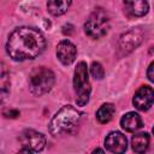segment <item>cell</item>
Masks as SVG:
<instances>
[{
  "label": "cell",
  "mask_w": 154,
  "mask_h": 154,
  "mask_svg": "<svg viewBox=\"0 0 154 154\" xmlns=\"http://www.w3.org/2000/svg\"><path fill=\"white\" fill-rule=\"evenodd\" d=\"M91 154H105V152L102 150V149H100V148H96V149H94L93 150V153Z\"/></svg>",
  "instance_id": "cell-21"
},
{
  "label": "cell",
  "mask_w": 154,
  "mask_h": 154,
  "mask_svg": "<svg viewBox=\"0 0 154 154\" xmlns=\"http://www.w3.org/2000/svg\"><path fill=\"white\" fill-rule=\"evenodd\" d=\"M46 48V38L38 29L20 26L11 32L6 43L7 54L17 61L31 60Z\"/></svg>",
  "instance_id": "cell-1"
},
{
  "label": "cell",
  "mask_w": 154,
  "mask_h": 154,
  "mask_svg": "<svg viewBox=\"0 0 154 154\" xmlns=\"http://www.w3.org/2000/svg\"><path fill=\"white\" fill-rule=\"evenodd\" d=\"M73 88L76 93V103L78 106H84L89 101L91 87L88 77V67L84 61L77 64L73 73Z\"/></svg>",
  "instance_id": "cell-4"
},
{
  "label": "cell",
  "mask_w": 154,
  "mask_h": 154,
  "mask_svg": "<svg viewBox=\"0 0 154 154\" xmlns=\"http://www.w3.org/2000/svg\"><path fill=\"white\" fill-rule=\"evenodd\" d=\"M120 125L125 131L129 132H134L136 130H138L142 126V119L141 117L135 113V112H129L126 114H124L120 119Z\"/></svg>",
  "instance_id": "cell-11"
},
{
  "label": "cell",
  "mask_w": 154,
  "mask_h": 154,
  "mask_svg": "<svg viewBox=\"0 0 154 154\" xmlns=\"http://www.w3.org/2000/svg\"><path fill=\"white\" fill-rule=\"evenodd\" d=\"M10 94V78L5 64L0 63V102L5 101Z\"/></svg>",
  "instance_id": "cell-14"
},
{
  "label": "cell",
  "mask_w": 154,
  "mask_h": 154,
  "mask_svg": "<svg viewBox=\"0 0 154 154\" xmlns=\"http://www.w3.org/2000/svg\"><path fill=\"white\" fill-rule=\"evenodd\" d=\"M81 118L82 113L77 108L66 105L61 107L52 118L49 123V132L53 136L69 134L77 128L81 122Z\"/></svg>",
  "instance_id": "cell-2"
},
{
  "label": "cell",
  "mask_w": 154,
  "mask_h": 154,
  "mask_svg": "<svg viewBox=\"0 0 154 154\" xmlns=\"http://www.w3.org/2000/svg\"><path fill=\"white\" fill-rule=\"evenodd\" d=\"M124 6L126 7V11L132 16H144L148 12V2L143 0H136V1H125Z\"/></svg>",
  "instance_id": "cell-13"
},
{
  "label": "cell",
  "mask_w": 154,
  "mask_h": 154,
  "mask_svg": "<svg viewBox=\"0 0 154 154\" xmlns=\"http://www.w3.org/2000/svg\"><path fill=\"white\" fill-rule=\"evenodd\" d=\"M109 17L102 8H96L84 23V31L91 38H100L108 31Z\"/></svg>",
  "instance_id": "cell-5"
},
{
  "label": "cell",
  "mask_w": 154,
  "mask_h": 154,
  "mask_svg": "<svg viewBox=\"0 0 154 154\" xmlns=\"http://www.w3.org/2000/svg\"><path fill=\"white\" fill-rule=\"evenodd\" d=\"M4 116H5L6 118H16V117H18V116H19V112H18V111H16V109L5 111V112H4Z\"/></svg>",
  "instance_id": "cell-18"
},
{
  "label": "cell",
  "mask_w": 154,
  "mask_h": 154,
  "mask_svg": "<svg viewBox=\"0 0 154 154\" xmlns=\"http://www.w3.org/2000/svg\"><path fill=\"white\" fill-rule=\"evenodd\" d=\"M105 147L113 154H124L128 147L126 137L119 131H112L105 138Z\"/></svg>",
  "instance_id": "cell-9"
},
{
  "label": "cell",
  "mask_w": 154,
  "mask_h": 154,
  "mask_svg": "<svg viewBox=\"0 0 154 154\" xmlns=\"http://www.w3.org/2000/svg\"><path fill=\"white\" fill-rule=\"evenodd\" d=\"M153 69H154V63H150V65H149V67H148V71H147L148 79H149L150 82L154 81V78H153Z\"/></svg>",
  "instance_id": "cell-19"
},
{
  "label": "cell",
  "mask_w": 154,
  "mask_h": 154,
  "mask_svg": "<svg viewBox=\"0 0 154 154\" xmlns=\"http://www.w3.org/2000/svg\"><path fill=\"white\" fill-rule=\"evenodd\" d=\"M154 101V91L152 87L143 85L141 87L134 95L132 103L134 106L140 111H147L152 107Z\"/></svg>",
  "instance_id": "cell-8"
},
{
  "label": "cell",
  "mask_w": 154,
  "mask_h": 154,
  "mask_svg": "<svg viewBox=\"0 0 154 154\" xmlns=\"http://www.w3.org/2000/svg\"><path fill=\"white\" fill-rule=\"evenodd\" d=\"M132 150L137 154H144L149 148V135L147 132H140L134 135L131 140Z\"/></svg>",
  "instance_id": "cell-12"
},
{
  "label": "cell",
  "mask_w": 154,
  "mask_h": 154,
  "mask_svg": "<svg viewBox=\"0 0 154 154\" xmlns=\"http://www.w3.org/2000/svg\"><path fill=\"white\" fill-rule=\"evenodd\" d=\"M90 73L91 76L95 78V79H102L103 78V75H105V71H103V67L100 63H96L94 61L91 65H90Z\"/></svg>",
  "instance_id": "cell-17"
},
{
  "label": "cell",
  "mask_w": 154,
  "mask_h": 154,
  "mask_svg": "<svg viewBox=\"0 0 154 154\" xmlns=\"http://www.w3.org/2000/svg\"><path fill=\"white\" fill-rule=\"evenodd\" d=\"M76 55H77V49H76V46L71 41L63 40L58 43V46H57V57L64 65L72 64L76 59Z\"/></svg>",
  "instance_id": "cell-10"
},
{
  "label": "cell",
  "mask_w": 154,
  "mask_h": 154,
  "mask_svg": "<svg viewBox=\"0 0 154 154\" xmlns=\"http://www.w3.org/2000/svg\"><path fill=\"white\" fill-rule=\"evenodd\" d=\"M114 112H116V107L112 103H103L96 112V119L99 120V123L106 124L113 118Z\"/></svg>",
  "instance_id": "cell-15"
},
{
  "label": "cell",
  "mask_w": 154,
  "mask_h": 154,
  "mask_svg": "<svg viewBox=\"0 0 154 154\" xmlns=\"http://www.w3.org/2000/svg\"><path fill=\"white\" fill-rule=\"evenodd\" d=\"M16 154H32L31 153V150H29V149H25V148H23L22 150H19L18 153H16Z\"/></svg>",
  "instance_id": "cell-20"
},
{
  "label": "cell",
  "mask_w": 154,
  "mask_h": 154,
  "mask_svg": "<svg viewBox=\"0 0 154 154\" xmlns=\"http://www.w3.org/2000/svg\"><path fill=\"white\" fill-rule=\"evenodd\" d=\"M55 76L52 70L45 66L35 67L29 75V89L35 96L47 94L54 85Z\"/></svg>",
  "instance_id": "cell-3"
},
{
  "label": "cell",
  "mask_w": 154,
  "mask_h": 154,
  "mask_svg": "<svg viewBox=\"0 0 154 154\" xmlns=\"http://www.w3.org/2000/svg\"><path fill=\"white\" fill-rule=\"evenodd\" d=\"M142 40H143V32L138 28L131 29L130 31L122 35V37L119 40V49L126 54V53L134 51L142 42Z\"/></svg>",
  "instance_id": "cell-7"
},
{
  "label": "cell",
  "mask_w": 154,
  "mask_h": 154,
  "mask_svg": "<svg viewBox=\"0 0 154 154\" xmlns=\"http://www.w3.org/2000/svg\"><path fill=\"white\" fill-rule=\"evenodd\" d=\"M19 141L25 149H29L31 152H41L46 146L45 136L32 129L24 130L19 136Z\"/></svg>",
  "instance_id": "cell-6"
},
{
  "label": "cell",
  "mask_w": 154,
  "mask_h": 154,
  "mask_svg": "<svg viewBox=\"0 0 154 154\" xmlns=\"http://www.w3.org/2000/svg\"><path fill=\"white\" fill-rule=\"evenodd\" d=\"M70 5H71V1L54 0V1H48L47 2V8H48V12L52 13L53 16H61L69 10Z\"/></svg>",
  "instance_id": "cell-16"
}]
</instances>
